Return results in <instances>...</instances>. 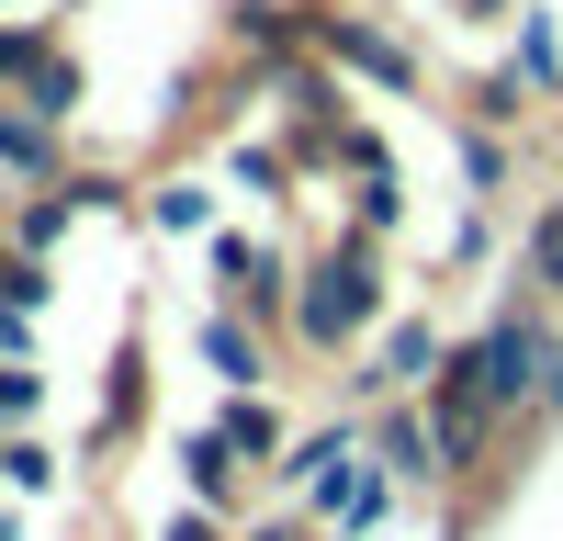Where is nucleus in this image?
Listing matches in <instances>:
<instances>
[{"mask_svg": "<svg viewBox=\"0 0 563 541\" xmlns=\"http://www.w3.org/2000/svg\"><path fill=\"white\" fill-rule=\"evenodd\" d=\"M57 169H68V124L0 102V180H57Z\"/></svg>", "mask_w": 563, "mask_h": 541, "instance_id": "1a4fd4ad", "label": "nucleus"}, {"mask_svg": "<svg viewBox=\"0 0 563 541\" xmlns=\"http://www.w3.org/2000/svg\"><path fill=\"white\" fill-rule=\"evenodd\" d=\"M214 294L238 305L249 328H282V316H294V260L271 238H249V225H214Z\"/></svg>", "mask_w": 563, "mask_h": 541, "instance_id": "7ed1b4c3", "label": "nucleus"}, {"mask_svg": "<svg viewBox=\"0 0 563 541\" xmlns=\"http://www.w3.org/2000/svg\"><path fill=\"white\" fill-rule=\"evenodd\" d=\"M158 541H225V508H203V496H180V508L158 519Z\"/></svg>", "mask_w": 563, "mask_h": 541, "instance_id": "aec40b11", "label": "nucleus"}, {"mask_svg": "<svg viewBox=\"0 0 563 541\" xmlns=\"http://www.w3.org/2000/svg\"><path fill=\"white\" fill-rule=\"evenodd\" d=\"M214 429H225V451H238L249 474H271L282 451H294V418H282V395H271V384H238V395L214 406Z\"/></svg>", "mask_w": 563, "mask_h": 541, "instance_id": "39448f33", "label": "nucleus"}, {"mask_svg": "<svg viewBox=\"0 0 563 541\" xmlns=\"http://www.w3.org/2000/svg\"><path fill=\"white\" fill-rule=\"evenodd\" d=\"M180 496H203V508H238V496H249V463L225 451L214 418H203V429H180Z\"/></svg>", "mask_w": 563, "mask_h": 541, "instance_id": "6e6552de", "label": "nucleus"}, {"mask_svg": "<svg viewBox=\"0 0 563 541\" xmlns=\"http://www.w3.org/2000/svg\"><path fill=\"white\" fill-rule=\"evenodd\" d=\"M361 440H372L361 418H327V429H305V440H294V451H282V463H271V485H282V496H316V485L339 474V463H350Z\"/></svg>", "mask_w": 563, "mask_h": 541, "instance_id": "9d476101", "label": "nucleus"}, {"mask_svg": "<svg viewBox=\"0 0 563 541\" xmlns=\"http://www.w3.org/2000/svg\"><path fill=\"white\" fill-rule=\"evenodd\" d=\"M68 225H79V203H68V180H45V192H23V214H12V249H23V260H45V249L68 238Z\"/></svg>", "mask_w": 563, "mask_h": 541, "instance_id": "2eb2a0df", "label": "nucleus"}, {"mask_svg": "<svg viewBox=\"0 0 563 541\" xmlns=\"http://www.w3.org/2000/svg\"><path fill=\"white\" fill-rule=\"evenodd\" d=\"M45 485H57V451L34 429H0V496H45Z\"/></svg>", "mask_w": 563, "mask_h": 541, "instance_id": "a211bd4d", "label": "nucleus"}, {"mask_svg": "<svg viewBox=\"0 0 563 541\" xmlns=\"http://www.w3.org/2000/svg\"><path fill=\"white\" fill-rule=\"evenodd\" d=\"M395 316V283H384V238H361V225H339L305 270H294V316H282V339H294L305 361H350L372 328Z\"/></svg>", "mask_w": 563, "mask_h": 541, "instance_id": "f257e3e1", "label": "nucleus"}, {"mask_svg": "<svg viewBox=\"0 0 563 541\" xmlns=\"http://www.w3.org/2000/svg\"><path fill=\"white\" fill-rule=\"evenodd\" d=\"M507 68H519L541 102H563V0H530V12H519V45H507Z\"/></svg>", "mask_w": 563, "mask_h": 541, "instance_id": "9b49d317", "label": "nucleus"}, {"mask_svg": "<svg viewBox=\"0 0 563 541\" xmlns=\"http://www.w3.org/2000/svg\"><path fill=\"white\" fill-rule=\"evenodd\" d=\"M34 406H45V373L34 361H0V429H34Z\"/></svg>", "mask_w": 563, "mask_h": 541, "instance_id": "6ab92c4d", "label": "nucleus"}, {"mask_svg": "<svg viewBox=\"0 0 563 541\" xmlns=\"http://www.w3.org/2000/svg\"><path fill=\"white\" fill-rule=\"evenodd\" d=\"M79 90H90V68L57 45V57H45V68L23 79V113H45V124H79Z\"/></svg>", "mask_w": 563, "mask_h": 541, "instance_id": "dca6fc26", "label": "nucleus"}, {"mask_svg": "<svg viewBox=\"0 0 563 541\" xmlns=\"http://www.w3.org/2000/svg\"><path fill=\"white\" fill-rule=\"evenodd\" d=\"M192 350L214 361V384H225V395H238V384H271V339L249 328V316H238V305H214V316H203V328H192Z\"/></svg>", "mask_w": 563, "mask_h": 541, "instance_id": "0eeeda50", "label": "nucleus"}, {"mask_svg": "<svg viewBox=\"0 0 563 541\" xmlns=\"http://www.w3.org/2000/svg\"><path fill=\"white\" fill-rule=\"evenodd\" d=\"M135 214L158 225V238H214V180H147V192H135Z\"/></svg>", "mask_w": 563, "mask_h": 541, "instance_id": "f8f14e48", "label": "nucleus"}, {"mask_svg": "<svg viewBox=\"0 0 563 541\" xmlns=\"http://www.w3.org/2000/svg\"><path fill=\"white\" fill-rule=\"evenodd\" d=\"M372 463H384L406 496H451V463H440V429H429V406H417V395H384V406H372Z\"/></svg>", "mask_w": 563, "mask_h": 541, "instance_id": "20e7f679", "label": "nucleus"}, {"mask_svg": "<svg viewBox=\"0 0 563 541\" xmlns=\"http://www.w3.org/2000/svg\"><path fill=\"white\" fill-rule=\"evenodd\" d=\"M462 113H485V124H496V135H519V124H530V113H541V90H530V79H519V68H485V79H474V102H462Z\"/></svg>", "mask_w": 563, "mask_h": 541, "instance_id": "f3484780", "label": "nucleus"}, {"mask_svg": "<svg viewBox=\"0 0 563 541\" xmlns=\"http://www.w3.org/2000/svg\"><path fill=\"white\" fill-rule=\"evenodd\" d=\"M0 541H12V508H0Z\"/></svg>", "mask_w": 563, "mask_h": 541, "instance_id": "412c9836", "label": "nucleus"}, {"mask_svg": "<svg viewBox=\"0 0 563 541\" xmlns=\"http://www.w3.org/2000/svg\"><path fill=\"white\" fill-rule=\"evenodd\" d=\"M316 57L339 79H372L384 102H417V79H429V57H417L384 12H361V0H316Z\"/></svg>", "mask_w": 563, "mask_h": 541, "instance_id": "f03ea898", "label": "nucleus"}, {"mask_svg": "<svg viewBox=\"0 0 563 541\" xmlns=\"http://www.w3.org/2000/svg\"><path fill=\"white\" fill-rule=\"evenodd\" d=\"M519 294L530 305H563V192L519 225Z\"/></svg>", "mask_w": 563, "mask_h": 541, "instance_id": "ddd939ff", "label": "nucleus"}, {"mask_svg": "<svg viewBox=\"0 0 563 541\" xmlns=\"http://www.w3.org/2000/svg\"><path fill=\"white\" fill-rule=\"evenodd\" d=\"M440 135H451V169H462V203H496V192H507V169H519V158H507V135H496L485 113H440Z\"/></svg>", "mask_w": 563, "mask_h": 541, "instance_id": "423d86ee", "label": "nucleus"}, {"mask_svg": "<svg viewBox=\"0 0 563 541\" xmlns=\"http://www.w3.org/2000/svg\"><path fill=\"white\" fill-rule=\"evenodd\" d=\"M294 541H316V530H294Z\"/></svg>", "mask_w": 563, "mask_h": 541, "instance_id": "4be33fe9", "label": "nucleus"}, {"mask_svg": "<svg viewBox=\"0 0 563 541\" xmlns=\"http://www.w3.org/2000/svg\"><path fill=\"white\" fill-rule=\"evenodd\" d=\"M57 57V23L45 12H0V102H23V79Z\"/></svg>", "mask_w": 563, "mask_h": 541, "instance_id": "4468645a", "label": "nucleus"}]
</instances>
